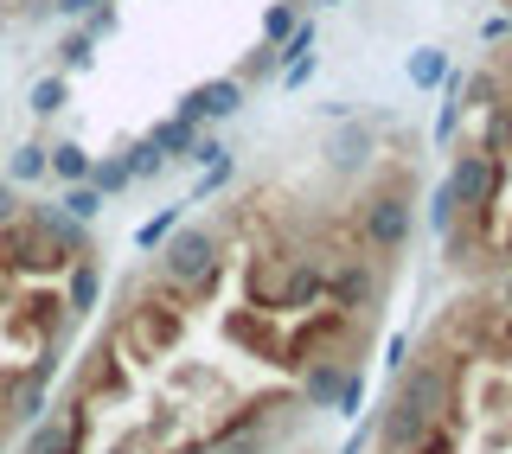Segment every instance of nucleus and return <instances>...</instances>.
<instances>
[{"label": "nucleus", "mask_w": 512, "mask_h": 454, "mask_svg": "<svg viewBox=\"0 0 512 454\" xmlns=\"http://www.w3.org/2000/svg\"><path fill=\"white\" fill-rule=\"evenodd\" d=\"M436 423H461V410H455V365L423 359V365H410V378H397L391 410L378 416L384 454H410Z\"/></svg>", "instance_id": "f257e3e1"}, {"label": "nucleus", "mask_w": 512, "mask_h": 454, "mask_svg": "<svg viewBox=\"0 0 512 454\" xmlns=\"http://www.w3.org/2000/svg\"><path fill=\"white\" fill-rule=\"evenodd\" d=\"M352 231H359V243L378 256L384 269L397 263V256L410 250V237H416V199L404 186H378V192H365L359 205H352Z\"/></svg>", "instance_id": "f03ea898"}, {"label": "nucleus", "mask_w": 512, "mask_h": 454, "mask_svg": "<svg viewBox=\"0 0 512 454\" xmlns=\"http://www.w3.org/2000/svg\"><path fill=\"white\" fill-rule=\"evenodd\" d=\"M442 333H448V339H461V352H474V359L512 365V314L500 307V295L455 301V314L442 320Z\"/></svg>", "instance_id": "7ed1b4c3"}, {"label": "nucleus", "mask_w": 512, "mask_h": 454, "mask_svg": "<svg viewBox=\"0 0 512 454\" xmlns=\"http://www.w3.org/2000/svg\"><path fill=\"white\" fill-rule=\"evenodd\" d=\"M71 263H77V256H64L52 243V231H45L32 212L0 224V269H7V275H64Z\"/></svg>", "instance_id": "20e7f679"}, {"label": "nucleus", "mask_w": 512, "mask_h": 454, "mask_svg": "<svg viewBox=\"0 0 512 454\" xmlns=\"http://www.w3.org/2000/svg\"><path fill=\"white\" fill-rule=\"evenodd\" d=\"M180 333H186V307L180 301H128V314H122V339H128V352H135L141 365L148 359H160V352H173L180 346Z\"/></svg>", "instance_id": "39448f33"}, {"label": "nucleus", "mask_w": 512, "mask_h": 454, "mask_svg": "<svg viewBox=\"0 0 512 454\" xmlns=\"http://www.w3.org/2000/svg\"><path fill=\"white\" fill-rule=\"evenodd\" d=\"M442 186H448V199H455L461 212H474V205H493V212H500V199H506V154L461 148Z\"/></svg>", "instance_id": "423d86ee"}, {"label": "nucleus", "mask_w": 512, "mask_h": 454, "mask_svg": "<svg viewBox=\"0 0 512 454\" xmlns=\"http://www.w3.org/2000/svg\"><path fill=\"white\" fill-rule=\"evenodd\" d=\"M7 333L26 339V346H45V339H64L71 333V307H64L58 288H39V295H20L7 314Z\"/></svg>", "instance_id": "0eeeda50"}, {"label": "nucleus", "mask_w": 512, "mask_h": 454, "mask_svg": "<svg viewBox=\"0 0 512 454\" xmlns=\"http://www.w3.org/2000/svg\"><path fill=\"white\" fill-rule=\"evenodd\" d=\"M224 339L231 346H244L256 352V359H269V365H282V327H276V314H263V307H237V314H224Z\"/></svg>", "instance_id": "6e6552de"}, {"label": "nucleus", "mask_w": 512, "mask_h": 454, "mask_svg": "<svg viewBox=\"0 0 512 454\" xmlns=\"http://www.w3.org/2000/svg\"><path fill=\"white\" fill-rule=\"evenodd\" d=\"M288 256H295V250H256V256H250V269H244V295H250V307H263V314H282Z\"/></svg>", "instance_id": "1a4fd4ad"}, {"label": "nucleus", "mask_w": 512, "mask_h": 454, "mask_svg": "<svg viewBox=\"0 0 512 454\" xmlns=\"http://www.w3.org/2000/svg\"><path fill=\"white\" fill-rule=\"evenodd\" d=\"M244 109V84L237 77H212V84H199V90H186V103H180V122H224V116H237Z\"/></svg>", "instance_id": "9d476101"}, {"label": "nucleus", "mask_w": 512, "mask_h": 454, "mask_svg": "<svg viewBox=\"0 0 512 454\" xmlns=\"http://www.w3.org/2000/svg\"><path fill=\"white\" fill-rule=\"evenodd\" d=\"M84 435H90V416H84V403H71L64 416L39 423V435H32V454H84Z\"/></svg>", "instance_id": "9b49d317"}, {"label": "nucleus", "mask_w": 512, "mask_h": 454, "mask_svg": "<svg viewBox=\"0 0 512 454\" xmlns=\"http://www.w3.org/2000/svg\"><path fill=\"white\" fill-rule=\"evenodd\" d=\"M372 148H378V135H372V128H365V122H340V128H333V135H327V160H333V167H340V173L365 167V160H372Z\"/></svg>", "instance_id": "f8f14e48"}, {"label": "nucleus", "mask_w": 512, "mask_h": 454, "mask_svg": "<svg viewBox=\"0 0 512 454\" xmlns=\"http://www.w3.org/2000/svg\"><path fill=\"white\" fill-rule=\"evenodd\" d=\"M96 295H103V269H96V256H77L71 263V288H64V307H71V320H84Z\"/></svg>", "instance_id": "ddd939ff"}, {"label": "nucleus", "mask_w": 512, "mask_h": 454, "mask_svg": "<svg viewBox=\"0 0 512 454\" xmlns=\"http://www.w3.org/2000/svg\"><path fill=\"white\" fill-rule=\"evenodd\" d=\"M346 378H352V359H314L308 378H301V397H308V403H333Z\"/></svg>", "instance_id": "4468645a"}, {"label": "nucleus", "mask_w": 512, "mask_h": 454, "mask_svg": "<svg viewBox=\"0 0 512 454\" xmlns=\"http://www.w3.org/2000/svg\"><path fill=\"white\" fill-rule=\"evenodd\" d=\"M45 173H52L58 186H77V180H90V154L77 148V141H58V148H45Z\"/></svg>", "instance_id": "2eb2a0df"}, {"label": "nucleus", "mask_w": 512, "mask_h": 454, "mask_svg": "<svg viewBox=\"0 0 512 454\" xmlns=\"http://www.w3.org/2000/svg\"><path fill=\"white\" fill-rule=\"evenodd\" d=\"M192 135H199V128L173 116V122H160V128H148V148H154L160 160H186V148H192Z\"/></svg>", "instance_id": "dca6fc26"}, {"label": "nucleus", "mask_w": 512, "mask_h": 454, "mask_svg": "<svg viewBox=\"0 0 512 454\" xmlns=\"http://www.w3.org/2000/svg\"><path fill=\"white\" fill-rule=\"evenodd\" d=\"M58 212H71L77 224H90V218H103V192H96L90 180H77V186L58 192Z\"/></svg>", "instance_id": "f3484780"}, {"label": "nucleus", "mask_w": 512, "mask_h": 454, "mask_svg": "<svg viewBox=\"0 0 512 454\" xmlns=\"http://www.w3.org/2000/svg\"><path fill=\"white\" fill-rule=\"evenodd\" d=\"M26 103H32V116H58V109L71 103V77H58V71H52V77H39Z\"/></svg>", "instance_id": "a211bd4d"}, {"label": "nucleus", "mask_w": 512, "mask_h": 454, "mask_svg": "<svg viewBox=\"0 0 512 454\" xmlns=\"http://www.w3.org/2000/svg\"><path fill=\"white\" fill-rule=\"evenodd\" d=\"M96 64V39L90 32H71V39L58 45V77H77V71H90Z\"/></svg>", "instance_id": "6ab92c4d"}, {"label": "nucleus", "mask_w": 512, "mask_h": 454, "mask_svg": "<svg viewBox=\"0 0 512 454\" xmlns=\"http://www.w3.org/2000/svg\"><path fill=\"white\" fill-rule=\"evenodd\" d=\"M7 180H13V186H32V180H45V148H39V141L13 148V160H7Z\"/></svg>", "instance_id": "aec40b11"}, {"label": "nucleus", "mask_w": 512, "mask_h": 454, "mask_svg": "<svg viewBox=\"0 0 512 454\" xmlns=\"http://www.w3.org/2000/svg\"><path fill=\"white\" fill-rule=\"evenodd\" d=\"M442 77H448V58L436 52V45L410 52V84H423V90H442Z\"/></svg>", "instance_id": "412c9836"}, {"label": "nucleus", "mask_w": 512, "mask_h": 454, "mask_svg": "<svg viewBox=\"0 0 512 454\" xmlns=\"http://www.w3.org/2000/svg\"><path fill=\"white\" fill-rule=\"evenodd\" d=\"M276 71H282V58H276V45H256V52H250L244 64H237V71H231V77H237V84H263V77H276Z\"/></svg>", "instance_id": "4be33fe9"}, {"label": "nucleus", "mask_w": 512, "mask_h": 454, "mask_svg": "<svg viewBox=\"0 0 512 454\" xmlns=\"http://www.w3.org/2000/svg\"><path fill=\"white\" fill-rule=\"evenodd\" d=\"M180 205H167V212H160V218H148V224H141V231H135V243H141V250H160V243H167L173 231H180Z\"/></svg>", "instance_id": "5701e85b"}, {"label": "nucleus", "mask_w": 512, "mask_h": 454, "mask_svg": "<svg viewBox=\"0 0 512 454\" xmlns=\"http://www.w3.org/2000/svg\"><path fill=\"white\" fill-rule=\"evenodd\" d=\"M135 173H128V160H90V186L96 192H122Z\"/></svg>", "instance_id": "b1692460"}, {"label": "nucleus", "mask_w": 512, "mask_h": 454, "mask_svg": "<svg viewBox=\"0 0 512 454\" xmlns=\"http://www.w3.org/2000/svg\"><path fill=\"white\" fill-rule=\"evenodd\" d=\"M295 26H301L295 0H288V7H269V13H263V45H282V39H288Z\"/></svg>", "instance_id": "393cba45"}, {"label": "nucleus", "mask_w": 512, "mask_h": 454, "mask_svg": "<svg viewBox=\"0 0 512 454\" xmlns=\"http://www.w3.org/2000/svg\"><path fill=\"white\" fill-rule=\"evenodd\" d=\"M455 212H461V205L455 199H448V186H436V199H429V224H436V231L448 237V231H455Z\"/></svg>", "instance_id": "a878e982"}, {"label": "nucleus", "mask_w": 512, "mask_h": 454, "mask_svg": "<svg viewBox=\"0 0 512 454\" xmlns=\"http://www.w3.org/2000/svg\"><path fill=\"white\" fill-rule=\"evenodd\" d=\"M224 186H231V160H212V173H205V180H199V199H186V205H205V199H212V192H224Z\"/></svg>", "instance_id": "bb28decb"}, {"label": "nucleus", "mask_w": 512, "mask_h": 454, "mask_svg": "<svg viewBox=\"0 0 512 454\" xmlns=\"http://www.w3.org/2000/svg\"><path fill=\"white\" fill-rule=\"evenodd\" d=\"M128 173H135V180H141V173H160V154L148 148V141H135V148H128Z\"/></svg>", "instance_id": "cd10ccee"}, {"label": "nucleus", "mask_w": 512, "mask_h": 454, "mask_svg": "<svg viewBox=\"0 0 512 454\" xmlns=\"http://www.w3.org/2000/svg\"><path fill=\"white\" fill-rule=\"evenodd\" d=\"M84 32H90V39H109V32H116V7L103 0V7H96L90 20H84Z\"/></svg>", "instance_id": "c85d7f7f"}, {"label": "nucleus", "mask_w": 512, "mask_h": 454, "mask_svg": "<svg viewBox=\"0 0 512 454\" xmlns=\"http://www.w3.org/2000/svg\"><path fill=\"white\" fill-rule=\"evenodd\" d=\"M96 7H103V0H52V13H64V20H90Z\"/></svg>", "instance_id": "c756f323"}, {"label": "nucleus", "mask_w": 512, "mask_h": 454, "mask_svg": "<svg viewBox=\"0 0 512 454\" xmlns=\"http://www.w3.org/2000/svg\"><path fill=\"white\" fill-rule=\"evenodd\" d=\"M7 218H20V192H13V180L0 173V224H7Z\"/></svg>", "instance_id": "7c9ffc66"}, {"label": "nucleus", "mask_w": 512, "mask_h": 454, "mask_svg": "<svg viewBox=\"0 0 512 454\" xmlns=\"http://www.w3.org/2000/svg\"><path fill=\"white\" fill-rule=\"evenodd\" d=\"M404 352H410V333H397V339H391V346H384V359H391V371H397V365H404Z\"/></svg>", "instance_id": "2f4dec72"}, {"label": "nucleus", "mask_w": 512, "mask_h": 454, "mask_svg": "<svg viewBox=\"0 0 512 454\" xmlns=\"http://www.w3.org/2000/svg\"><path fill=\"white\" fill-rule=\"evenodd\" d=\"M500 307H506V314H512V269L500 275Z\"/></svg>", "instance_id": "473e14b6"}, {"label": "nucleus", "mask_w": 512, "mask_h": 454, "mask_svg": "<svg viewBox=\"0 0 512 454\" xmlns=\"http://www.w3.org/2000/svg\"><path fill=\"white\" fill-rule=\"evenodd\" d=\"M180 454H212V442H192V448H180Z\"/></svg>", "instance_id": "72a5a7b5"}, {"label": "nucleus", "mask_w": 512, "mask_h": 454, "mask_svg": "<svg viewBox=\"0 0 512 454\" xmlns=\"http://www.w3.org/2000/svg\"><path fill=\"white\" fill-rule=\"evenodd\" d=\"M500 256H512V231H506V243H500Z\"/></svg>", "instance_id": "f704fd0d"}]
</instances>
